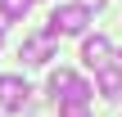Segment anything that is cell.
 Listing matches in <instances>:
<instances>
[{"label": "cell", "instance_id": "6da1fadb", "mask_svg": "<svg viewBox=\"0 0 122 117\" xmlns=\"http://www.w3.org/2000/svg\"><path fill=\"white\" fill-rule=\"evenodd\" d=\"M86 23H91V14H86L81 5H59V9L50 14V36H81Z\"/></svg>", "mask_w": 122, "mask_h": 117}, {"label": "cell", "instance_id": "7a4b0ae2", "mask_svg": "<svg viewBox=\"0 0 122 117\" xmlns=\"http://www.w3.org/2000/svg\"><path fill=\"white\" fill-rule=\"evenodd\" d=\"M27 95H32V90H27L23 77H0V108H5V113H23V108H27Z\"/></svg>", "mask_w": 122, "mask_h": 117}, {"label": "cell", "instance_id": "3957f363", "mask_svg": "<svg viewBox=\"0 0 122 117\" xmlns=\"http://www.w3.org/2000/svg\"><path fill=\"white\" fill-rule=\"evenodd\" d=\"M54 41H59V36H50V32H41V36H32V41L23 45V63H32V68H41V63H50V59H54Z\"/></svg>", "mask_w": 122, "mask_h": 117}, {"label": "cell", "instance_id": "277c9868", "mask_svg": "<svg viewBox=\"0 0 122 117\" xmlns=\"http://www.w3.org/2000/svg\"><path fill=\"white\" fill-rule=\"evenodd\" d=\"M109 54H113V45H109L104 36H86V41H81V63H86V68H104V63H113Z\"/></svg>", "mask_w": 122, "mask_h": 117}, {"label": "cell", "instance_id": "5b68a950", "mask_svg": "<svg viewBox=\"0 0 122 117\" xmlns=\"http://www.w3.org/2000/svg\"><path fill=\"white\" fill-rule=\"evenodd\" d=\"M72 86H77V72H68V68H59V72H50V81H45V90L54 95V104H63V99L72 95Z\"/></svg>", "mask_w": 122, "mask_h": 117}, {"label": "cell", "instance_id": "8992f818", "mask_svg": "<svg viewBox=\"0 0 122 117\" xmlns=\"http://www.w3.org/2000/svg\"><path fill=\"white\" fill-rule=\"evenodd\" d=\"M95 86H100V95H122V68H113V63H104V68H95Z\"/></svg>", "mask_w": 122, "mask_h": 117}, {"label": "cell", "instance_id": "52a82bcc", "mask_svg": "<svg viewBox=\"0 0 122 117\" xmlns=\"http://www.w3.org/2000/svg\"><path fill=\"white\" fill-rule=\"evenodd\" d=\"M27 9H32V0H0V14L14 23V18H27Z\"/></svg>", "mask_w": 122, "mask_h": 117}, {"label": "cell", "instance_id": "ba28073f", "mask_svg": "<svg viewBox=\"0 0 122 117\" xmlns=\"http://www.w3.org/2000/svg\"><path fill=\"white\" fill-rule=\"evenodd\" d=\"M59 117H91V104H59Z\"/></svg>", "mask_w": 122, "mask_h": 117}, {"label": "cell", "instance_id": "9c48e42d", "mask_svg": "<svg viewBox=\"0 0 122 117\" xmlns=\"http://www.w3.org/2000/svg\"><path fill=\"white\" fill-rule=\"evenodd\" d=\"M77 5H81L86 14H100V9H104V0H77Z\"/></svg>", "mask_w": 122, "mask_h": 117}, {"label": "cell", "instance_id": "30bf717a", "mask_svg": "<svg viewBox=\"0 0 122 117\" xmlns=\"http://www.w3.org/2000/svg\"><path fill=\"white\" fill-rule=\"evenodd\" d=\"M5 32H9V18H5V14H0V36H5Z\"/></svg>", "mask_w": 122, "mask_h": 117}, {"label": "cell", "instance_id": "8fae6325", "mask_svg": "<svg viewBox=\"0 0 122 117\" xmlns=\"http://www.w3.org/2000/svg\"><path fill=\"white\" fill-rule=\"evenodd\" d=\"M113 68H122V50H118V63H113Z\"/></svg>", "mask_w": 122, "mask_h": 117}]
</instances>
